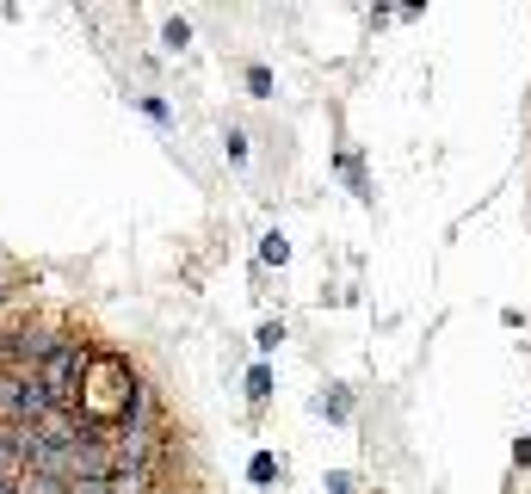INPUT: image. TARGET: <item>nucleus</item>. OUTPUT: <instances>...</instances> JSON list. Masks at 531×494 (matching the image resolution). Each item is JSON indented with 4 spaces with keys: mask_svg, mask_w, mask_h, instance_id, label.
Returning <instances> with one entry per match:
<instances>
[{
    "mask_svg": "<svg viewBox=\"0 0 531 494\" xmlns=\"http://www.w3.org/2000/svg\"><path fill=\"white\" fill-rule=\"evenodd\" d=\"M87 365H93L87 340L56 334L50 359L38 365V390H44V402H50V408H62V414H81V402H87Z\"/></svg>",
    "mask_w": 531,
    "mask_h": 494,
    "instance_id": "obj_1",
    "label": "nucleus"
},
{
    "mask_svg": "<svg viewBox=\"0 0 531 494\" xmlns=\"http://www.w3.org/2000/svg\"><path fill=\"white\" fill-rule=\"evenodd\" d=\"M50 414L44 390L31 371H0V427H38V420Z\"/></svg>",
    "mask_w": 531,
    "mask_h": 494,
    "instance_id": "obj_2",
    "label": "nucleus"
},
{
    "mask_svg": "<svg viewBox=\"0 0 531 494\" xmlns=\"http://www.w3.org/2000/svg\"><path fill=\"white\" fill-rule=\"evenodd\" d=\"M25 476V427H0V482Z\"/></svg>",
    "mask_w": 531,
    "mask_h": 494,
    "instance_id": "obj_3",
    "label": "nucleus"
},
{
    "mask_svg": "<svg viewBox=\"0 0 531 494\" xmlns=\"http://www.w3.org/2000/svg\"><path fill=\"white\" fill-rule=\"evenodd\" d=\"M161 44H167V50H186V44H192V25H186V19H167Z\"/></svg>",
    "mask_w": 531,
    "mask_h": 494,
    "instance_id": "obj_4",
    "label": "nucleus"
},
{
    "mask_svg": "<svg viewBox=\"0 0 531 494\" xmlns=\"http://www.w3.org/2000/svg\"><path fill=\"white\" fill-rule=\"evenodd\" d=\"M247 93H254V99H272V68H247Z\"/></svg>",
    "mask_w": 531,
    "mask_h": 494,
    "instance_id": "obj_5",
    "label": "nucleus"
},
{
    "mask_svg": "<svg viewBox=\"0 0 531 494\" xmlns=\"http://www.w3.org/2000/svg\"><path fill=\"white\" fill-rule=\"evenodd\" d=\"M247 396H254V402H266V396H272V371H266V365L247 371Z\"/></svg>",
    "mask_w": 531,
    "mask_h": 494,
    "instance_id": "obj_6",
    "label": "nucleus"
},
{
    "mask_svg": "<svg viewBox=\"0 0 531 494\" xmlns=\"http://www.w3.org/2000/svg\"><path fill=\"white\" fill-rule=\"evenodd\" d=\"M285 254H291V247H285V235H266V241H260V260H272V266H285Z\"/></svg>",
    "mask_w": 531,
    "mask_h": 494,
    "instance_id": "obj_7",
    "label": "nucleus"
},
{
    "mask_svg": "<svg viewBox=\"0 0 531 494\" xmlns=\"http://www.w3.org/2000/svg\"><path fill=\"white\" fill-rule=\"evenodd\" d=\"M278 340H285V322H266V328H260V340H254V346H260V352H278Z\"/></svg>",
    "mask_w": 531,
    "mask_h": 494,
    "instance_id": "obj_8",
    "label": "nucleus"
},
{
    "mask_svg": "<svg viewBox=\"0 0 531 494\" xmlns=\"http://www.w3.org/2000/svg\"><path fill=\"white\" fill-rule=\"evenodd\" d=\"M247 476H254V482H272V476H278V464H272V457L260 451V457H254V464H247Z\"/></svg>",
    "mask_w": 531,
    "mask_h": 494,
    "instance_id": "obj_9",
    "label": "nucleus"
},
{
    "mask_svg": "<svg viewBox=\"0 0 531 494\" xmlns=\"http://www.w3.org/2000/svg\"><path fill=\"white\" fill-rule=\"evenodd\" d=\"M328 494H352V476H328Z\"/></svg>",
    "mask_w": 531,
    "mask_h": 494,
    "instance_id": "obj_10",
    "label": "nucleus"
},
{
    "mask_svg": "<svg viewBox=\"0 0 531 494\" xmlns=\"http://www.w3.org/2000/svg\"><path fill=\"white\" fill-rule=\"evenodd\" d=\"M149 494H180V488H149Z\"/></svg>",
    "mask_w": 531,
    "mask_h": 494,
    "instance_id": "obj_11",
    "label": "nucleus"
}]
</instances>
